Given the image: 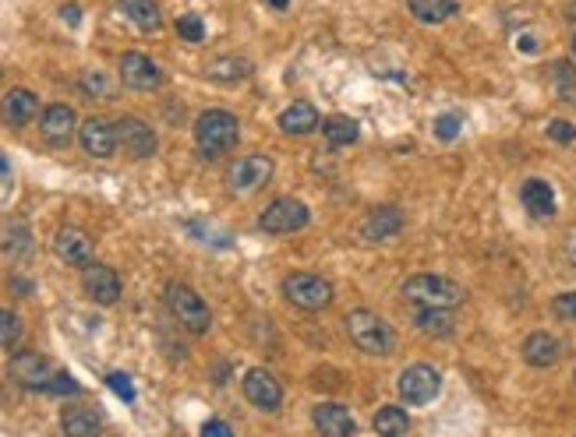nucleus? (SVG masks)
<instances>
[{"label":"nucleus","mask_w":576,"mask_h":437,"mask_svg":"<svg viewBox=\"0 0 576 437\" xmlns=\"http://www.w3.org/2000/svg\"><path fill=\"white\" fill-rule=\"evenodd\" d=\"M0 176H7V163H4V156H0Z\"/></svg>","instance_id":"45"},{"label":"nucleus","mask_w":576,"mask_h":437,"mask_svg":"<svg viewBox=\"0 0 576 437\" xmlns=\"http://www.w3.org/2000/svg\"><path fill=\"white\" fill-rule=\"evenodd\" d=\"M78 138H82V149L93 156V159H110L117 152V127L99 120V117H89L82 127H78Z\"/></svg>","instance_id":"16"},{"label":"nucleus","mask_w":576,"mask_h":437,"mask_svg":"<svg viewBox=\"0 0 576 437\" xmlns=\"http://www.w3.org/2000/svg\"><path fill=\"white\" fill-rule=\"evenodd\" d=\"M318 109L311 106V102H290L287 109L280 113V131L284 134H311V131H318Z\"/></svg>","instance_id":"23"},{"label":"nucleus","mask_w":576,"mask_h":437,"mask_svg":"<svg viewBox=\"0 0 576 437\" xmlns=\"http://www.w3.org/2000/svg\"><path fill=\"white\" fill-rule=\"evenodd\" d=\"M322 134H325V142L329 145H354L358 138H361V124L354 120V117H325L322 120Z\"/></svg>","instance_id":"26"},{"label":"nucleus","mask_w":576,"mask_h":437,"mask_svg":"<svg viewBox=\"0 0 576 437\" xmlns=\"http://www.w3.org/2000/svg\"><path fill=\"white\" fill-rule=\"evenodd\" d=\"M573 384H576V367H573Z\"/></svg>","instance_id":"47"},{"label":"nucleus","mask_w":576,"mask_h":437,"mask_svg":"<svg viewBox=\"0 0 576 437\" xmlns=\"http://www.w3.org/2000/svg\"><path fill=\"white\" fill-rule=\"evenodd\" d=\"M407 7H410V14H414L417 21H424V25H442V21H449V18L460 11L457 0H407Z\"/></svg>","instance_id":"25"},{"label":"nucleus","mask_w":576,"mask_h":437,"mask_svg":"<svg viewBox=\"0 0 576 437\" xmlns=\"http://www.w3.org/2000/svg\"><path fill=\"white\" fill-rule=\"evenodd\" d=\"M177 36H181V39H188V43H202V39H205V25H202V18H198V14H185V18H177Z\"/></svg>","instance_id":"33"},{"label":"nucleus","mask_w":576,"mask_h":437,"mask_svg":"<svg viewBox=\"0 0 576 437\" xmlns=\"http://www.w3.org/2000/svg\"><path fill=\"white\" fill-rule=\"evenodd\" d=\"M570 46H573V57H576V32H573V43H570Z\"/></svg>","instance_id":"46"},{"label":"nucleus","mask_w":576,"mask_h":437,"mask_svg":"<svg viewBox=\"0 0 576 437\" xmlns=\"http://www.w3.org/2000/svg\"><path fill=\"white\" fill-rule=\"evenodd\" d=\"M11 377L21 384V388H32V392H46L50 384V367L39 352H14L11 356Z\"/></svg>","instance_id":"14"},{"label":"nucleus","mask_w":576,"mask_h":437,"mask_svg":"<svg viewBox=\"0 0 576 437\" xmlns=\"http://www.w3.org/2000/svg\"><path fill=\"white\" fill-rule=\"evenodd\" d=\"M241 138V120L226 109H205L194 120V145L202 159H216L223 152H230Z\"/></svg>","instance_id":"1"},{"label":"nucleus","mask_w":576,"mask_h":437,"mask_svg":"<svg viewBox=\"0 0 576 437\" xmlns=\"http://www.w3.org/2000/svg\"><path fill=\"white\" fill-rule=\"evenodd\" d=\"M46 392H50V395H78L82 388H78V381H75L68 370H61V374H53V377H50Z\"/></svg>","instance_id":"35"},{"label":"nucleus","mask_w":576,"mask_h":437,"mask_svg":"<svg viewBox=\"0 0 576 437\" xmlns=\"http://www.w3.org/2000/svg\"><path fill=\"white\" fill-rule=\"evenodd\" d=\"M21 339V318L11 311H0V346H14Z\"/></svg>","instance_id":"32"},{"label":"nucleus","mask_w":576,"mask_h":437,"mask_svg":"<svg viewBox=\"0 0 576 437\" xmlns=\"http://www.w3.org/2000/svg\"><path fill=\"white\" fill-rule=\"evenodd\" d=\"M457 134H460V117L457 113H442L435 120V138L439 142H457Z\"/></svg>","instance_id":"34"},{"label":"nucleus","mask_w":576,"mask_h":437,"mask_svg":"<svg viewBox=\"0 0 576 437\" xmlns=\"http://www.w3.org/2000/svg\"><path fill=\"white\" fill-rule=\"evenodd\" d=\"M403 230V212L399 208H392V205H385V208H372L368 215H365V223H361V237L365 240H372V244H379L385 237H396Z\"/></svg>","instance_id":"21"},{"label":"nucleus","mask_w":576,"mask_h":437,"mask_svg":"<svg viewBox=\"0 0 576 437\" xmlns=\"http://www.w3.org/2000/svg\"><path fill=\"white\" fill-rule=\"evenodd\" d=\"M248 75H251V64H248L244 57H216V61L209 64V78H212V82L234 85V82H244Z\"/></svg>","instance_id":"28"},{"label":"nucleus","mask_w":576,"mask_h":437,"mask_svg":"<svg viewBox=\"0 0 576 437\" xmlns=\"http://www.w3.org/2000/svg\"><path fill=\"white\" fill-rule=\"evenodd\" d=\"M113 127H117V145H124V152L131 159H149L156 152V145H160L156 131L138 117H120Z\"/></svg>","instance_id":"10"},{"label":"nucleus","mask_w":576,"mask_h":437,"mask_svg":"<svg viewBox=\"0 0 576 437\" xmlns=\"http://www.w3.org/2000/svg\"><path fill=\"white\" fill-rule=\"evenodd\" d=\"M396 392L407 406H428L435 402V395L442 392V374L432 367V363H410L399 381H396Z\"/></svg>","instance_id":"6"},{"label":"nucleus","mask_w":576,"mask_h":437,"mask_svg":"<svg viewBox=\"0 0 576 437\" xmlns=\"http://www.w3.org/2000/svg\"><path fill=\"white\" fill-rule=\"evenodd\" d=\"M566 262L576 268V230L570 233V237H566Z\"/></svg>","instance_id":"42"},{"label":"nucleus","mask_w":576,"mask_h":437,"mask_svg":"<svg viewBox=\"0 0 576 437\" xmlns=\"http://www.w3.org/2000/svg\"><path fill=\"white\" fill-rule=\"evenodd\" d=\"M120 82L135 92H152L163 85V71L145 53H124L120 57Z\"/></svg>","instance_id":"13"},{"label":"nucleus","mask_w":576,"mask_h":437,"mask_svg":"<svg viewBox=\"0 0 576 437\" xmlns=\"http://www.w3.org/2000/svg\"><path fill=\"white\" fill-rule=\"evenodd\" d=\"M308 223H311V212H308V205L297 201V198H276V201L266 205L262 215H259L262 233H273V237L297 233V230H304Z\"/></svg>","instance_id":"7"},{"label":"nucleus","mask_w":576,"mask_h":437,"mask_svg":"<svg viewBox=\"0 0 576 437\" xmlns=\"http://www.w3.org/2000/svg\"><path fill=\"white\" fill-rule=\"evenodd\" d=\"M548 75H552V82L559 85L563 95H573V88H576V68L573 64L559 61V64H552V68H548Z\"/></svg>","instance_id":"31"},{"label":"nucleus","mask_w":576,"mask_h":437,"mask_svg":"<svg viewBox=\"0 0 576 437\" xmlns=\"http://www.w3.org/2000/svg\"><path fill=\"white\" fill-rule=\"evenodd\" d=\"M520 356L531 363V367H555L559 356H563V343L548 332H531L520 346Z\"/></svg>","instance_id":"20"},{"label":"nucleus","mask_w":576,"mask_h":437,"mask_svg":"<svg viewBox=\"0 0 576 437\" xmlns=\"http://www.w3.org/2000/svg\"><path fill=\"white\" fill-rule=\"evenodd\" d=\"M284 296L300 311H325L333 303V282L318 271H293L284 279Z\"/></svg>","instance_id":"5"},{"label":"nucleus","mask_w":576,"mask_h":437,"mask_svg":"<svg viewBox=\"0 0 576 437\" xmlns=\"http://www.w3.org/2000/svg\"><path fill=\"white\" fill-rule=\"evenodd\" d=\"M117 7L124 11V18H131V25H138L142 32H160L163 14L152 0H117Z\"/></svg>","instance_id":"24"},{"label":"nucleus","mask_w":576,"mask_h":437,"mask_svg":"<svg viewBox=\"0 0 576 437\" xmlns=\"http://www.w3.org/2000/svg\"><path fill=\"white\" fill-rule=\"evenodd\" d=\"M241 388H244V399H248L251 406L266 409V413H273V409L284 406V384H280L266 367H251V370L244 374Z\"/></svg>","instance_id":"9"},{"label":"nucleus","mask_w":576,"mask_h":437,"mask_svg":"<svg viewBox=\"0 0 576 437\" xmlns=\"http://www.w3.org/2000/svg\"><path fill=\"white\" fill-rule=\"evenodd\" d=\"M61 427H64V434H75V437H93L99 434V417L93 409H71V413H64V420H61Z\"/></svg>","instance_id":"29"},{"label":"nucleus","mask_w":576,"mask_h":437,"mask_svg":"<svg viewBox=\"0 0 576 437\" xmlns=\"http://www.w3.org/2000/svg\"><path fill=\"white\" fill-rule=\"evenodd\" d=\"M61 18H64L68 25H78V21H82V11H78L75 4H64V7H61Z\"/></svg>","instance_id":"41"},{"label":"nucleus","mask_w":576,"mask_h":437,"mask_svg":"<svg viewBox=\"0 0 576 437\" xmlns=\"http://www.w3.org/2000/svg\"><path fill=\"white\" fill-rule=\"evenodd\" d=\"M273 180V159L262 152H251L244 159H234L226 170V187L234 194H259Z\"/></svg>","instance_id":"8"},{"label":"nucleus","mask_w":576,"mask_h":437,"mask_svg":"<svg viewBox=\"0 0 576 437\" xmlns=\"http://www.w3.org/2000/svg\"><path fill=\"white\" fill-rule=\"evenodd\" d=\"M343 328H347L350 343H354L361 352L389 356V352L396 350V332H392V325H389L385 318H379L375 311H368V307L350 311V314L343 318Z\"/></svg>","instance_id":"3"},{"label":"nucleus","mask_w":576,"mask_h":437,"mask_svg":"<svg viewBox=\"0 0 576 437\" xmlns=\"http://www.w3.org/2000/svg\"><path fill=\"white\" fill-rule=\"evenodd\" d=\"M266 4H273V7H280V11H284V7H287L290 0H266Z\"/></svg>","instance_id":"44"},{"label":"nucleus","mask_w":576,"mask_h":437,"mask_svg":"<svg viewBox=\"0 0 576 437\" xmlns=\"http://www.w3.org/2000/svg\"><path fill=\"white\" fill-rule=\"evenodd\" d=\"M414 325H417L428 339H453V336H457L453 307H417Z\"/></svg>","instance_id":"22"},{"label":"nucleus","mask_w":576,"mask_h":437,"mask_svg":"<svg viewBox=\"0 0 576 437\" xmlns=\"http://www.w3.org/2000/svg\"><path fill=\"white\" fill-rule=\"evenodd\" d=\"M106 384H110V388H113V395H120L124 402H135V384H131V377H128V374L113 370V374L106 377Z\"/></svg>","instance_id":"36"},{"label":"nucleus","mask_w":576,"mask_h":437,"mask_svg":"<svg viewBox=\"0 0 576 437\" xmlns=\"http://www.w3.org/2000/svg\"><path fill=\"white\" fill-rule=\"evenodd\" d=\"M36 113H39V99H36V92H29V88H11V92L0 99V117H4V124H11V127H25Z\"/></svg>","instance_id":"19"},{"label":"nucleus","mask_w":576,"mask_h":437,"mask_svg":"<svg viewBox=\"0 0 576 437\" xmlns=\"http://www.w3.org/2000/svg\"><path fill=\"white\" fill-rule=\"evenodd\" d=\"M39 131H43V138L50 142V145H68L71 138H75V131H78V117H75V109L71 106H64V102H53V106H46L43 109V117H39Z\"/></svg>","instance_id":"12"},{"label":"nucleus","mask_w":576,"mask_h":437,"mask_svg":"<svg viewBox=\"0 0 576 437\" xmlns=\"http://www.w3.org/2000/svg\"><path fill=\"white\" fill-rule=\"evenodd\" d=\"M167 307L177 318V325L188 328L192 336H205L212 328V314H209L205 300L194 293L192 286H185V282H170L167 286Z\"/></svg>","instance_id":"4"},{"label":"nucleus","mask_w":576,"mask_h":437,"mask_svg":"<svg viewBox=\"0 0 576 437\" xmlns=\"http://www.w3.org/2000/svg\"><path fill=\"white\" fill-rule=\"evenodd\" d=\"M520 201H523L527 215H534V219H552V215H555V190H552V183L541 180V176L523 180Z\"/></svg>","instance_id":"18"},{"label":"nucleus","mask_w":576,"mask_h":437,"mask_svg":"<svg viewBox=\"0 0 576 437\" xmlns=\"http://www.w3.org/2000/svg\"><path fill=\"white\" fill-rule=\"evenodd\" d=\"M202 434L205 437H230L234 434V427H230V424H223V420H209V424H202Z\"/></svg>","instance_id":"40"},{"label":"nucleus","mask_w":576,"mask_h":437,"mask_svg":"<svg viewBox=\"0 0 576 437\" xmlns=\"http://www.w3.org/2000/svg\"><path fill=\"white\" fill-rule=\"evenodd\" d=\"M375 434L383 437H403L414 431V424H410V417L399 409V406H383L379 413H375Z\"/></svg>","instance_id":"27"},{"label":"nucleus","mask_w":576,"mask_h":437,"mask_svg":"<svg viewBox=\"0 0 576 437\" xmlns=\"http://www.w3.org/2000/svg\"><path fill=\"white\" fill-rule=\"evenodd\" d=\"M552 311L559 321H576V293H559L552 300Z\"/></svg>","instance_id":"37"},{"label":"nucleus","mask_w":576,"mask_h":437,"mask_svg":"<svg viewBox=\"0 0 576 437\" xmlns=\"http://www.w3.org/2000/svg\"><path fill=\"white\" fill-rule=\"evenodd\" d=\"M53 251L64 264H89L93 262V237L78 226H64L53 237Z\"/></svg>","instance_id":"15"},{"label":"nucleus","mask_w":576,"mask_h":437,"mask_svg":"<svg viewBox=\"0 0 576 437\" xmlns=\"http://www.w3.org/2000/svg\"><path fill=\"white\" fill-rule=\"evenodd\" d=\"M520 53H538V43L531 36H520Z\"/></svg>","instance_id":"43"},{"label":"nucleus","mask_w":576,"mask_h":437,"mask_svg":"<svg viewBox=\"0 0 576 437\" xmlns=\"http://www.w3.org/2000/svg\"><path fill=\"white\" fill-rule=\"evenodd\" d=\"M548 138L559 142V145H573L576 124H570V120H552V124H548Z\"/></svg>","instance_id":"38"},{"label":"nucleus","mask_w":576,"mask_h":437,"mask_svg":"<svg viewBox=\"0 0 576 437\" xmlns=\"http://www.w3.org/2000/svg\"><path fill=\"white\" fill-rule=\"evenodd\" d=\"M311 420H315L318 434H329V437L358 434V420H354V413H350L347 406H340V402H322V406H315Z\"/></svg>","instance_id":"17"},{"label":"nucleus","mask_w":576,"mask_h":437,"mask_svg":"<svg viewBox=\"0 0 576 437\" xmlns=\"http://www.w3.org/2000/svg\"><path fill=\"white\" fill-rule=\"evenodd\" d=\"M4 251H7L11 258H29V255H32V237H29V226H25L21 219H14V223L7 226Z\"/></svg>","instance_id":"30"},{"label":"nucleus","mask_w":576,"mask_h":437,"mask_svg":"<svg viewBox=\"0 0 576 437\" xmlns=\"http://www.w3.org/2000/svg\"><path fill=\"white\" fill-rule=\"evenodd\" d=\"M82 286L89 293V300L99 307H110L120 300V275L110 264H86L82 271Z\"/></svg>","instance_id":"11"},{"label":"nucleus","mask_w":576,"mask_h":437,"mask_svg":"<svg viewBox=\"0 0 576 437\" xmlns=\"http://www.w3.org/2000/svg\"><path fill=\"white\" fill-rule=\"evenodd\" d=\"M403 300L414 303V307H460L467 300L464 286L446 279V275H432V271H421V275H410L403 286H399Z\"/></svg>","instance_id":"2"},{"label":"nucleus","mask_w":576,"mask_h":437,"mask_svg":"<svg viewBox=\"0 0 576 437\" xmlns=\"http://www.w3.org/2000/svg\"><path fill=\"white\" fill-rule=\"evenodd\" d=\"M82 88H86L89 95H110V92H113L103 71H86V75H82Z\"/></svg>","instance_id":"39"}]
</instances>
